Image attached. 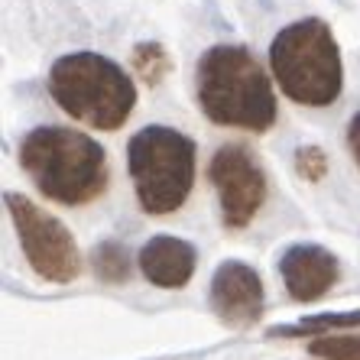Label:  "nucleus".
<instances>
[{
	"label": "nucleus",
	"mask_w": 360,
	"mask_h": 360,
	"mask_svg": "<svg viewBox=\"0 0 360 360\" xmlns=\"http://www.w3.org/2000/svg\"><path fill=\"white\" fill-rule=\"evenodd\" d=\"M198 104L211 124L263 134L276 124V91L243 46H214L198 62Z\"/></svg>",
	"instance_id": "nucleus-1"
},
{
	"label": "nucleus",
	"mask_w": 360,
	"mask_h": 360,
	"mask_svg": "<svg viewBox=\"0 0 360 360\" xmlns=\"http://www.w3.org/2000/svg\"><path fill=\"white\" fill-rule=\"evenodd\" d=\"M20 166L46 198L88 205L108 188V156L91 136L68 127H39L20 143Z\"/></svg>",
	"instance_id": "nucleus-2"
},
{
	"label": "nucleus",
	"mask_w": 360,
	"mask_h": 360,
	"mask_svg": "<svg viewBox=\"0 0 360 360\" xmlns=\"http://www.w3.org/2000/svg\"><path fill=\"white\" fill-rule=\"evenodd\" d=\"M49 94L68 117L94 130H117L136 104V84L117 62L98 52H72L56 59L49 72Z\"/></svg>",
	"instance_id": "nucleus-3"
},
{
	"label": "nucleus",
	"mask_w": 360,
	"mask_h": 360,
	"mask_svg": "<svg viewBox=\"0 0 360 360\" xmlns=\"http://www.w3.org/2000/svg\"><path fill=\"white\" fill-rule=\"evenodd\" d=\"M273 78L295 104L328 108L341 94V49L325 20H299L279 30L269 46Z\"/></svg>",
	"instance_id": "nucleus-4"
},
{
	"label": "nucleus",
	"mask_w": 360,
	"mask_h": 360,
	"mask_svg": "<svg viewBox=\"0 0 360 360\" xmlns=\"http://www.w3.org/2000/svg\"><path fill=\"white\" fill-rule=\"evenodd\" d=\"M195 143L172 127H143L130 136L127 162L136 201L146 214H172L185 205L195 185Z\"/></svg>",
	"instance_id": "nucleus-5"
},
{
	"label": "nucleus",
	"mask_w": 360,
	"mask_h": 360,
	"mask_svg": "<svg viewBox=\"0 0 360 360\" xmlns=\"http://www.w3.org/2000/svg\"><path fill=\"white\" fill-rule=\"evenodd\" d=\"M4 201L30 266L49 283H72L82 273V257L68 227L59 218H52L49 211L36 208L23 195H7Z\"/></svg>",
	"instance_id": "nucleus-6"
},
{
	"label": "nucleus",
	"mask_w": 360,
	"mask_h": 360,
	"mask_svg": "<svg viewBox=\"0 0 360 360\" xmlns=\"http://www.w3.org/2000/svg\"><path fill=\"white\" fill-rule=\"evenodd\" d=\"M208 176L218 188L224 224L234 231L250 224L266 201V176H263L260 160L240 143H224L211 156Z\"/></svg>",
	"instance_id": "nucleus-7"
},
{
	"label": "nucleus",
	"mask_w": 360,
	"mask_h": 360,
	"mask_svg": "<svg viewBox=\"0 0 360 360\" xmlns=\"http://www.w3.org/2000/svg\"><path fill=\"white\" fill-rule=\"evenodd\" d=\"M211 309L224 325L250 328L263 315V283L257 269L240 260H227L211 276Z\"/></svg>",
	"instance_id": "nucleus-8"
},
{
	"label": "nucleus",
	"mask_w": 360,
	"mask_h": 360,
	"mask_svg": "<svg viewBox=\"0 0 360 360\" xmlns=\"http://www.w3.org/2000/svg\"><path fill=\"white\" fill-rule=\"evenodd\" d=\"M279 273L295 302H315L338 283L341 266H338L335 253H328L319 243H295L283 253Z\"/></svg>",
	"instance_id": "nucleus-9"
},
{
	"label": "nucleus",
	"mask_w": 360,
	"mask_h": 360,
	"mask_svg": "<svg viewBox=\"0 0 360 360\" xmlns=\"http://www.w3.org/2000/svg\"><path fill=\"white\" fill-rule=\"evenodd\" d=\"M195 263H198V253L182 237L160 234L153 240H146V247L140 250L143 276L150 279L153 285H160V289H182L192 279Z\"/></svg>",
	"instance_id": "nucleus-10"
},
{
	"label": "nucleus",
	"mask_w": 360,
	"mask_h": 360,
	"mask_svg": "<svg viewBox=\"0 0 360 360\" xmlns=\"http://www.w3.org/2000/svg\"><path fill=\"white\" fill-rule=\"evenodd\" d=\"M91 266L104 283H127V279H130V253H127L124 243L104 240L94 247Z\"/></svg>",
	"instance_id": "nucleus-11"
},
{
	"label": "nucleus",
	"mask_w": 360,
	"mask_h": 360,
	"mask_svg": "<svg viewBox=\"0 0 360 360\" xmlns=\"http://www.w3.org/2000/svg\"><path fill=\"white\" fill-rule=\"evenodd\" d=\"M357 325H360V311H351V315H315V319L299 321V325L273 328L269 335H276V338H299V335H321V331H331V328H357Z\"/></svg>",
	"instance_id": "nucleus-12"
},
{
	"label": "nucleus",
	"mask_w": 360,
	"mask_h": 360,
	"mask_svg": "<svg viewBox=\"0 0 360 360\" xmlns=\"http://www.w3.org/2000/svg\"><path fill=\"white\" fill-rule=\"evenodd\" d=\"M311 357L321 360H360V335H325L309 344Z\"/></svg>",
	"instance_id": "nucleus-13"
},
{
	"label": "nucleus",
	"mask_w": 360,
	"mask_h": 360,
	"mask_svg": "<svg viewBox=\"0 0 360 360\" xmlns=\"http://www.w3.org/2000/svg\"><path fill=\"white\" fill-rule=\"evenodd\" d=\"M134 65L136 72L143 75V82H150L156 84L162 75L169 72V59H166V52L156 46V42H146V46H136L134 52Z\"/></svg>",
	"instance_id": "nucleus-14"
},
{
	"label": "nucleus",
	"mask_w": 360,
	"mask_h": 360,
	"mask_svg": "<svg viewBox=\"0 0 360 360\" xmlns=\"http://www.w3.org/2000/svg\"><path fill=\"white\" fill-rule=\"evenodd\" d=\"M347 146H351L354 160H357V166H360V110L354 114L351 124H347Z\"/></svg>",
	"instance_id": "nucleus-15"
}]
</instances>
